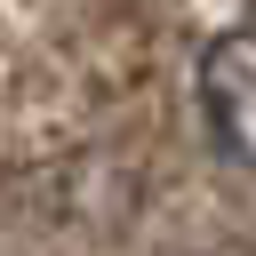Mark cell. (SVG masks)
Segmentation results:
<instances>
[{
  "mask_svg": "<svg viewBox=\"0 0 256 256\" xmlns=\"http://www.w3.org/2000/svg\"><path fill=\"white\" fill-rule=\"evenodd\" d=\"M200 112L232 160H256V24H232L200 48Z\"/></svg>",
  "mask_w": 256,
  "mask_h": 256,
  "instance_id": "cell-1",
  "label": "cell"
}]
</instances>
